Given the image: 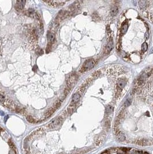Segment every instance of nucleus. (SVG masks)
I'll return each instance as SVG.
<instances>
[{
	"label": "nucleus",
	"mask_w": 153,
	"mask_h": 154,
	"mask_svg": "<svg viewBox=\"0 0 153 154\" xmlns=\"http://www.w3.org/2000/svg\"><path fill=\"white\" fill-rule=\"evenodd\" d=\"M126 84V81L125 79H119V80H117V86L118 88H123L124 87H125Z\"/></svg>",
	"instance_id": "obj_9"
},
{
	"label": "nucleus",
	"mask_w": 153,
	"mask_h": 154,
	"mask_svg": "<svg viewBox=\"0 0 153 154\" xmlns=\"http://www.w3.org/2000/svg\"><path fill=\"white\" fill-rule=\"evenodd\" d=\"M95 65V62L94 60H88L84 62L83 66L81 69V72H84L87 70H90L94 67Z\"/></svg>",
	"instance_id": "obj_1"
},
{
	"label": "nucleus",
	"mask_w": 153,
	"mask_h": 154,
	"mask_svg": "<svg viewBox=\"0 0 153 154\" xmlns=\"http://www.w3.org/2000/svg\"><path fill=\"white\" fill-rule=\"evenodd\" d=\"M5 102V97L0 93V102L4 103Z\"/></svg>",
	"instance_id": "obj_16"
},
{
	"label": "nucleus",
	"mask_w": 153,
	"mask_h": 154,
	"mask_svg": "<svg viewBox=\"0 0 153 154\" xmlns=\"http://www.w3.org/2000/svg\"><path fill=\"white\" fill-rule=\"evenodd\" d=\"M119 12V9L116 7H113L111 10V15L112 16H116Z\"/></svg>",
	"instance_id": "obj_13"
},
{
	"label": "nucleus",
	"mask_w": 153,
	"mask_h": 154,
	"mask_svg": "<svg viewBox=\"0 0 153 154\" xmlns=\"http://www.w3.org/2000/svg\"><path fill=\"white\" fill-rule=\"evenodd\" d=\"M27 14L29 16H30V17L36 18V19H39V18H40L39 14L37 13L36 12H35V10L33 9H31V8L28 9L27 12Z\"/></svg>",
	"instance_id": "obj_3"
},
{
	"label": "nucleus",
	"mask_w": 153,
	"mask_h": 154,
	"mask_svg": "<svg viewBox=\"0 0 153 154\" xmlns=\"http://www.w3.org/2000/svg\"><path fill=\"white\" fill-rule=\"evenodd\" d=\"M109 153H110V152H109V150H108V151H104V152H103L102 153H101V154H109Z\"/></svg>",
	"instance_id": "obj_19"
},
{
	"label": "nucleus",
	"mask_w": 153,
	"mask_h": 154,
	"mask_svg": "<svg viewBox=\"0 0 153 154\" xmlns=\"http://www.w3.org/2000/svg\"><path fill=\"white\" fill-rule=\"evenodd\" d=\"M9 154H16V152L14 149H10L9 151Z\"/></svg>",
	"instance_id": "obj_18"
},
{
	"label": "nucleus",
	"mask_w": 153,
	"mask_h": 154,
	"mask_svg": "<svg viewBox=\"0 0 153 154\" xmlns=\"http://www.w3.org/2000/svg\"><path fill=\"white\" fill-rule=\"evenodd\" d=\"M112 107L111 106H108L107 107V112L108 114L111 113L112 111Z\"/></svg>",
	"instance_id": "obj_15"
},
{
	"label": "nucleus",
	"mask_w": 153,
	"mask_h": 154,
	"mask_svg": "<svg viewBox=\"0 0 153 154\" xmlns=\"http://www.w3.org/2000/svg\"><path fill=\"white\" fill-rule=\"evenodd\" d=\"M113 38L112 36H110V38L108 39V43L107 45L105 47L104 53L105 54H108L110 53L112 49L113 48Z\"/></svg>",
	"instance_id": "obj_2"
},
{
	"label": "nucleus",
	"mask_w": 153,
	"mask_h": 154,
	"mask_svg": "<svg viewBox=\"0 0 153 154\" xmlns=\"http://www.w3.org/2000/svg\"><path fill=\"white\" fill-rule=\"evenodd\" d=\"M145 36H146V39H147L148 38H149V34H148V32H146Z\"/></svg>",
	"instance_id": "obj_20"
},
{
	"label": "nucleus",
	"mask_w": 153,
	"mask_h": 154,
	"mask_svg": "<svg viewBox=\"0 0 153 154\" xmlns=\"http://www.w3.org/2000/svg\"><path fill=\"white\" fill-rule=\"evenodd\" d=\"M116 137V139L119 141H124L126 139V137L125 136V134L123 133L120 131H119L116 134H115Z\"/></svg>",
	"instance_id": "obj_5"
},
{
	"label": "nucleus",
	"mask_w": 153,
	"mask_h": 154,
	"mask_svg": "<svg viewBox=\"0 0 153 154\" xmlns=\"http://www.w3.org/2000/svg\"><path fill=\"white\" fill-rule=\"evenodd\" d=\"M130 104H131V100H130V99H128L125 102V106H126V107H127V106H130Z\"/></svg>",
	"instance_id": "obj_17"
},
{
	"label": "nucleus",
	"mask_w": 153,
	"mask_h": 154,
	"mask_svg": "<svg viewBox=\"0 0 153 154\" xmlns=\"http://www.w3.org/2000/svg\"><path fill=\"white\" fill-rule=\"evenodd\" d=\"M25 3H26V1H17L16 2V10H18V11L22 10L24 8Z\"/></svg>",
	"instance_id": "obj_7"
},
{
	"label": "nucleus",
	"mask_w": 153,
	"mask_h": 154,
	"mask_svg": "<svg viewBox=\"0 0 153 154\" xmlns=\"http://www.w3.org/2000/svg\"><path fill=\"white\" fill-rule=\"evenodd\" d=\"M47 39H48L49 43H50V45L52 44V43H54L55 39L54 34H53V32H48V34H47Z\"/></svg>",
	"instance_id": "obj_8"
},
{
	"label": "nucleus",
	"mask_w": 153,
	"mask_h": 154,
	"mask_svg": "<svg viewBox=\"0 0 153 154\" xmlns=\"http://www.w3.org/2000/svg\"><path fill=\"white\" fill-rule=\"evenodd\" d=\"M147 48H148L147 43L146 42H144V43H143V45L142 46V50L143 51L145 52L147 50Z\"/></svg>",
	"instance_id": "obj_14"
},
{
	"label": "nucleus",
	"mask_w": 153,
	"mask_h": 154,
	"mask_svg": "<svg viewBox=\"0 0 153 154\" xmlns=\"http://www.w3.org/2000/svg\"><path fill=\"white\" fill-rule=\"evenodd\" d=\"M26 119H27V121H28L29 122H30V123L35 124V123H37V122H38V121L35 120L34 118L30 116V115L27 116L26 117Z\"/></svg>",
	"instance_id": "obj_11"
},
{
	"label": "nucleus",
	"mask_w": 153,
	"mask_h": 154,
	"mask_svg": "<svg viewBox=\"0 0 153 154\" xmlns=\"http://www.w3.org/2000/svg\"><path fill=\"white\" fill-rule=\"evenodd\" d=\"M2 130H3V129H2V128H1V127H0V132H1Z\"/></svg>",
	"instance_id": "obj_21"
},
{
	"label": "nucleus",
	"mask_w": 153,
	"mask_h": 154,
	"mask_svg": "<svg viewBox=\"0 0 153 154\" xmlns=\"http://www.w3.org/2000/svg\"><path fill=\"white\" fill-rule=\"evenodd\" d=\"M80 97H81V96H80V93H75V94H74L73 98H72L71 106L73 105V106H74V105H75V104L77 103L79 101Z\"/></svg>",
	"instance_id": "obj_6"
},
{
	"label": "nucleus",
	"mask_w": 153,
	"mask_h": 154,
	"mask_svg": "<svg viewBox=\"0 0 153 154\" xmlns=\"http://www.w3.org/2000/svg\"><path fill=\"white\" fill-rule=\"evenodd\" d=\"M128 29V25L127 24H122L121 27V34H124L127 31Z\"/></svg>",
	"instance_id": "obj_12"
},
{
	"label": "nucleus",
	"mask_w": 153,
	"mask_h": 154,
	"mask_svg": "<svg viewBox=\"0 0 153 154\" xmlns=\"http://www.w3.org/2000/svg\"><path fill=\"white\" fill-rule=\"evenodd\" d=\"M104 139L105 138L103 136L99 137L95 141V144H96V146H101V145H102L103 143H104Z\"/></svg>",
	"instance_id": "obj_10"
},
{
	"label": "nucleus",
	"mask_w": 153,
	"mask_h": 154,
	"mask_svg": "<svg viewBox=\"0 0 153 154\" xmlns=\"http://www.w3.org/2000/svg\"><path fill=\"white\" fill-rule=\"evenodd\" d=\"M45 3L48 4L49 6H52V7H57L59 5H62L65 3V2L63 1H44Z\"/></svg>",
	"instance_id": "obj_4"
}]
</instances>
